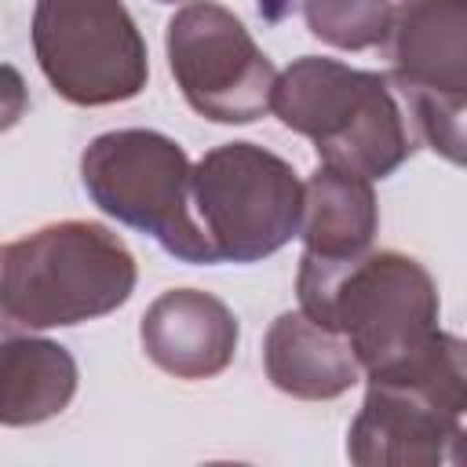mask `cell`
Segmentation results:
<instances>
[{
  "label": "cell",
  "mask_w": 467,
  "mask_h": 467,
  "mask_svg": "<svg viewBox=\"0 0 467 467\" xmlns=\"http://www.w3.org/2000/svg\"><path fill=\"white\" fill-rule=\"evenodd\" d=\"M164 55L186 106L204 120L252 124L270 113L277 69L230 7L182 4L164 26Z\"/></svg>",
  "instance_id": "obj_9"
},
{
  "label": "cell",
  "mask_w": 467,
  "mask_h": 467,
  "mask_svg": "<svg viewBox=\"0 0 467 467\" xmlns=\"http://www.w3.org/2000/svg\"><path fill=\"white\" fill-rule=\"evenodd\" d=\"M29 113V88H26V77L0 62V135L11 131L22 117Z\"/></svg>",
  "instance_id": "obj_15"
},
{
  "label": "cell",
  "mask_w": 467,
  "mask_h": 467,
  "mask_svg": "<svg viewBox=\"0 0 467 467\" xmlns=\"http://www.w3.org/2000/svg\"><path fill=\"white\" fill-rule=\"evenodd\" d=\"M296 296L310 321L347 339L365 376L405 365L441 332V299L431 270L394 248H368L350 259L303 252Z\"/></svg>",
  "instance_id": "obj_1"
},
{
  "label": "cell",
  "mask_w": 467,
  "mask_h": 467,
  "mask_svg": "<svg viewBox=\"0 0 467 467\" xmlns=\"http://www.w3.org/2000/svg\"><path fill=\"white\" fill-rule=\"evenodd\" d=\"M153 4H175V0H153Z\"/></svg>",
  "instance_id": "obj_16"
},
{
  "label": "cell",
  "mask_w": 467,
  "mask_h": 467,
  "mask_svg": "<svg viewBox=\"0 0 467 467\" xmlns=\"http://www.w3.org/2000/svg\"><path fill=\"white\" fill-rule=\"evenodd\" d=\"M390 0H303L306 29L339 51H368L379 47L390 26Z\"/></svg>",
  "instance_id": "obj_14"
},
{
  "label": "cell",
  "mask_w": 467,
  "mask_h": 467,
  "mask_svg": "<svg viewBox=\"0 0 467 467\" xmlns=\"http://www.w3.org/2000/svg\"><path fill=\"white\" fill-rule=\"evenodd\" d=\"M190 175L193 164L186 150L153 128L102 131L80 153V182L102 215L150 234L179 263L215 266L193 212Z\"/></svg>",
  "instance_id": "obj_5"
},
{
  "label": "cell",
  "mask_w": 467,
  "mask_h": 467,
  "mask_svg": "<svg viewBox=\"0 0 467 467\" xmlns=\"http://www.w3.org/2000/svg\"><path fill=\"white\" fill-rule=\"evenodd\" d=\"M80 383L77 358L44 336H0V427H36L69 409Z\"/></svg>",
  "instance_id": "obj_12"
},
{
  "label": "cell",
  "mask_w": 467,
  "mask_h": 467,
  "mask_svg": "<svg viewBox=\"0 0 467 467\" xmlns=\"http://www.w3.org/2000/svg\"><path fill=\"white\" fill-rule=\"evenodd\" d=\"M387 84L416 139L463 164L467 113V0H401L379 40Z\"/></svg>",
  "instance_id": "obj_6"
},
{
  "label": "cell",
  "mask_w": 467,
  "mask_h": 467,
  "mask_svg": "<svg viewBox=\"0 0 467 467\" xmlns=\"http://www.w3.org/2000/svg\"><path fill=\"white\" fill-rule=\"evenodd\" d=\"M379 230V204L368 179L317 164V171L303 182V215L299 241L306 255L317 259H350L372 248Z\"/></svg>",
  "instance_id": "obj_13"
},
{
  "label": "cell",
  "mask_w": 467,
  "mask_h": 467,
  "mask_svg": "<svg viewBox=\"0 0 467 467\" xmlns=\"http://www.w3.org/2000/svg\"><path fill=\"white\" fill-rule=\"evenodd\" d=\"M237 339L241 325L234 310L204 288H168L139 321L146 358L175 379H212L226 372Z\"/></svg>",
  "instance_id": "obj_10"
},
{
  "label": "cell",
  "mask_w": 467,
  "mask_h": 467,
  "mask_svg": "<svg viewBox=\"0 0 467 467\" xmlns=\"http://www.w3.org/2000/svg\"><path fill=\"white\" fill-rule=\"evenodd\" d=\"M139 266L102 223L62 219L0 244V336L73 328L113 314L135 292Z\"/></svg>",
  "instance_id": "obj_2"
},
{
  "label": "cell",
  "mask_w": 467,
  "mask_h": 467,
  "mask_svg": "<svg viewBox=\"0 0 467 467\" xmlns=\"http://www.w3.org/2000/svg\"><path fill=\"white\" fill-rule=\"evenodd\" d=\"M270 109L285 128L314 142L321 164L368 182L394 175L416 150V135L387 77L339 58H296L277 73Z\"/></svg>",
  "instance_id": "obj_3"
},
{
  "label": "cell",
  "mask_w": 467,
  "mask_h": 467,
  "mask_svg": "<svg viewBox=\"0 0 467 467\" xmlns=\"http://www.w3.org/2000/svg\"><path fill=\"white\" fill-rule=\"evenodd\" d=\"M29 40L40 73L73 106H117L150 80V51L124 0H36Z\"/></svg>",
  "instance_id": "obj_8"
},
{
  "label": "cell",
  "mask_w": 467,
  "mask_h": 467,
  "mask_svg": "<svg viewBox=\"0 0 467 467\" xmlns=\"http://www.w3.org/2000/svg\"><path fill=\"white\" fill-rule=\"evenodd\" d=\"M263 368L281 394L299 401L343 398L361 379V365L347 339L310 321L303 310H285L270 321L263 336Z\"/></svg>",
  "instance_id": "obj_11"
},
{
  "label": "cell",
  "mask_w": 467,
  "mask_h": 467,
  "mask_svg": "<svg viewBox=\"0 0 467 467\" xmlns=\"http://www.w3.org/2000/svg\"><path fill=\"white\" fill-rule=\"evenodd\" d=\"M365 401L347 431V456L358 467H441L463 460L467 350L438 332L405 365L365 376Z\"/></svg>",
  "instance_id": "obj_4"
},
{
  "label": "cell",
  "mask_w": 467,
  "mask_h": 467,
  "mask_svg": "<svg viewBox=\"0 0 467 467\" xmlns=\"http://www.w3.org/2000/svg\"><path fill=\"white\" fill-rule=\"evenodd\" d=\"M190 179L215 263H259L299 234L303 182L285 157L255 142L212 146Z\"/></svg>",
  "instance_id": "obj_7"
}]
</instances>
